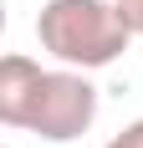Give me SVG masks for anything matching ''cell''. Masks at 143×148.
Masks as SVG:
<instances>
[{
    "label": "cell",
    "instance_id": "1",
    "mask_svg": "<svg viewBox=\"0 0 143 148\" xmlns=\"http://www.w3.org/2000/svg\"><path fill=\"white\" fill-rule=\"evenodd\" d=\"M0 123L41 143H77L97 123V87L77 66H41L26 51L0 56Z\"/></svg>",
    "mask_w": 143,
    "mask_h": 148
},
{
    "label": "cell",
    "instance_id": "2",
    "mask_svg": "<svg viewBox=\"0 0 143 148\" xmlns=\"http://www.w3.org/2000/svg\"><path fill=\"white\" fill-rule=\"evenodd\" d=\"M36 41L61 66L102 72L128 51L133 31L113 0H46L36 10Z\"/></svg>",
    "mask_w": 143,
    "mask_h": 148
},
{
    "label": "cell",
    "instance_id": "3",
    "mask_svg": "<svg viewBox=\"0 0 143 148\" xmlns=\"http://www.w3.org/2000/svg\"><path fill=\"white\" fill-rule=\"evenodd\" d=\"M102 148H143V118H133L123 133H118V138H107Z\"/></svg>",
    "mask_w": 143,
    "mask_h": 148
},
{
    "label": "cell",
    "instance_id": "4",
    "mask_svg": "<svg viewBox=\"0 0 143 148\" xmlns=\"http://www.w3.org/2000/svg\"><path fill=\"white\" fill-rule=\"evenodd\" d=\"M118 10H123V21H128L133 36H143V0H113Z\"/></svg>",
    "mask_w": 143,
    "mask_h": 148
}]
</instances>
